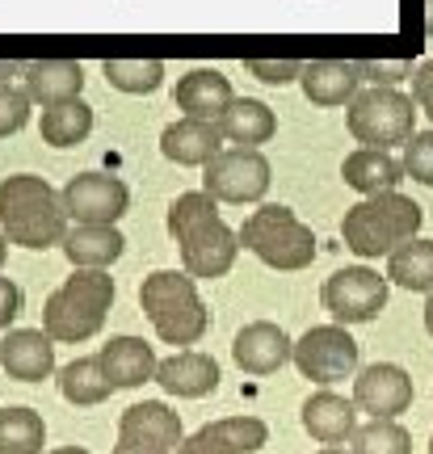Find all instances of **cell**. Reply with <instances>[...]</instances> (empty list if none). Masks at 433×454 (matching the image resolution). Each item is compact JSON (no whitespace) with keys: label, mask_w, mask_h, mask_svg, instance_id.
Segmentation results:
<instances>
[{"label":"cell","mask_w":433,"mask_h":454,"mask_svg":"<svg viewBox=\"0 0 433 454\" xmlns=\"http://www.w3.org/2000/svg\"><path fill=\"white\" fill-rule=\"evenodd\" d=\"M425 333L433 337V294H429V303H425Z\"/></svg>","instance_id":"43"},{"label":"cell","mask_w":433,"mask_h":454,"mask_svg":"<svg viewBox=\"0 0 433 454\" xmlns=\"http://www.w3.org/2000/svg\"><path fill=\"white\" fill-rule=\"evenodd\" d=\"M177 110H185V118H202V122H219L224 110L236 101L232 93V81H227L224 72H215V67H193L185 72L181 81H177Z\"/></svg>","instance_id":"22"},{"label":"cell","mask_w":433,"mask_h":454,"mask_svg":"<svg viewBox=\"0 0 433 454\" xmlns=\"http://www.w3.org/2000/svg\"><path fill=\"white\" fill-rule=\"evenodd\" d=\"M0 366L17 383H43L55 374V340L43 328H9L0 337Z\"/></svg>","instance_id":"15"},{"label":"cell","mask_w":433,"mask_h":454,"mask_svg":"<svg viewBox=\"0 0 433 454\" xmlns=\"http://www.w3.org/2000/svg\"><path fill=\"white\" fill-rule=\"evenodd\" d=\"M43 446H47L43 412L26 404L0 408V454H43Z\"/></svg>","instance_id":"30"},{"label":"cell","mask_w":433,"mask_h":454,"mask_svg":"<svg viewBox=\"0 0 433 454\" xmlns=\"http://www.w3.org/2000/svg\"><path fill=\"white\" fill-rule=\"evenodd\" d=\"M156 383L177 400H202L219 387V362L202 349H177L156 366Z\"/></svg>","instance_id":"19"},{"label":"cell","mask_w":433,"mask_h":454,"mask_svg":"<svg viewBox=\"0 0 433 454\" xmlns=\"http://www.w3.org/2000/svg\"><path fill=\"white\" fill-rule=\"evenodd\" d=\"M341 177L350 190H358L362 198H379V194H396L404 181V160H396L383 147H358L345 156L341 164Z\"/></svg>","instance_id":"24"},{"label":"cell","mask_w":433,"mask_h":454,"mask_svg":"<svg viewBox=\"0 0 433 454\" xmlns=\"http://www.w3.org/2000/svg\"><path fill=\"white\" fill-rule=\"evenodd\" d=\"M30 93L26 89H17V84H0V139H9L17 130L30 122Z\"/></svg>","instance_id":"34"},{"label":"cell","mask_w":433,"mask_h":454,"mask_svg":"<svg viewBox=\"0 0 433 454\" xmlns=\"http://www.w3.org/2000/svg\"><path fill=\"white\" fill-rule=\"evenodd\" d=\"M13 72H21V64H13V59H0V84L9 81Z\"/></svg>","instance_id":"40"},{"label":"cell","mask_w":433,"mask_h":454,"mask_svg":"<svg viewBox=\"0 0 433 454\" xmlns=\"http://www.w3.org/2000/svg\"><path fill=\"white\" fill-rule=\"evenodd\" d=\"M59 198L72 223H118L130 207L127 181L110 173H76L59 190Z\"/></svg>","instance_id":"11"},{"label":"cell","mask_w":433,"mask_h":454,"mask_svg":"<svg viewBox=\"0 0 433 454\" xmlns=\"http://www.w3.org/2000/svg\"><path fill=\"white\" fill-rule=\"evenodd\" d=\"M421 223H425L421 202H413L408 194L396 190V194L353 202L345 219H341V236H345L350 253H358L362 261H374V257H391L400 244L417 240Z\"/></svg>","instance_id":"3"},{"label":"cell","mask_w":433,"mask_h":454,"mask_svg":"<svg viewBox=\"0 0 433 454\" xmlns=\"http://www.w3.org/2000/svg\"><path fill=\"white\" fill-rule=\"evenodd\" d=\"M353 404L366 412L370 421H396L400 412L413 408V374L396 362H374L353 374Z\"/></svg>","instance_id":"12"},{"label":"cell","mask_w":433,"mask_h":454,"mask_svg":"<svg viewBox=\"0 0 433 454\" xmlns=\"http://www.w3.org/2000/svg\"><path fill=\"white\" fill-rule=\"evenodd\" d=\"M240 244L261 265L282 270V274L307 270L316 261V231L282 202H265L248 215L240 227Z\"/></svg>","instance_id":"5"},{"label":"cell","mask_w":433,"mask_h":454,"mask_svg":"<svg viewBox=\"0 0 433 454\" xmlns=\"http://www.w3.org/2000/svg\"><path fill=\"white\" fill-rule=\"evenodd\" d=\"M114 454H161V450H139V446H127V442H118Z\"/></svg>","instance_id":"41"},{"label":"cell","mask_w":433,"mask_h":454,"mask_svg":"<svg viewBox=\"0 0 433 454\" xmlns=\"http://www.w3.org/2000/svg\"><path fill=\"white\" fill-rule=\"evenodd\" d=\"M413 101H417V110H425V114L433 110V59H425V64L413 72Z\"/></svg>","instance_id":"39"},{"label":"cell","mask_w":433,"mask_h":454,"mask_svg":"<svg viewBox=\"0 0 433 454\" xmlns=\"http://www.w3.org/2000/svg\"><path fill=\"white\" fill-rule=\"evenodd\" d=\"M21 303H26V299H21V286H17L13 278L0 274V333L13 328V320L21 316Z\"/></svg>","instance_id":"38"},{"label":"cell","mask_w":433,"mask_h":454,"mask_svg":"<svg viewBox=\"0 0 433 454\" xmlns=\"http://www.w3.org/2000/svg\"><path fill=\"white\" fill-rule=\"evenodd\" d=\"M177 248H181V270L193 278V282H215V278H224L236 257H240V231H232V227L215 215V219H202L198 227L190 231H181L177 236Z\"/></svg>","instance_id":"10"},{"label":"cell","mask_w":433,"mask_h":454,"mask_svg":"<svg viewBox=\"0 0 433 454\" xmlns=\"http://www.w3.org/2000/svg\"><path fill=\"white\" fill-rule=\"evenodd\" d=\"M248 72L257 76V81L265 84H290V81H299V72H303V64L299 59H248Z\"/></svg>","instance_id":"37"},{"label":"cell","mask_w":433,"mask_h":454,"mask_svg":"<svg viewBox=\"0 0 433 454\" xmlns=\"http://www.w3.org/2000/svg\"><path fill=\"white\" fill-rule=\"evenodd\" d=\"M299 421H303V429L320 442V446H345V442L358 434V404L324 387L303 400Z\"/></svg>","instance_id":"21"},{"label":"cell","mask_w":433,"mask_h":454,"mask_svg":"<svg viewBox=\"0 0 433 454\" xmlns=\"http://www.w3.org/2000/svg\"><path fill=\"white\" fill-rule=\"evenodd\" d=\"M21 76H26V93H30L34 106H64V101H76L84 89V67L76 59H30L21 64Z\"/></svg>","instance_id":"20"},{"label":"cell","mask_w":433,"mask_h":454,"mask_svg":"<svg viewBox=\"0 0 433 454\" xmlns=\"http://www.w3.org/2000/svg\"><path fill=\"white\" fill-rule=\"evenodd\" d=\"M164 160L181 164V168H207L219 152H224V135L219 122H202V118H177L161 135Z\"/></svg>","instance_id":"17"},{"label":"cell","mask_w":433,"mask_h":454,"mask_svg":"<svg viewBox=\"0 0 433 454\" xmlns=\"http://www.w3.org/2000/svg\"><path fill=\"white\" fill-rule=\"evenodd\" d=\"M425 34L433 38V0H425Z\"/></svg>","instance_id":"42"},{"label":"cell","mask_w":433,"mask_h":454,"mask_svg":"<svg viewBox=\"0 0 433 454\" xmlns=\"http://www.w3.org/2000/svg\"><path fill=\"white\" fill-rule=\"evenodd\" d=\"M404 173L433 190V127L417 130V135L404 144Z\"/></svg>","instance_id":"35"},{"label":"cell","mask_w":433,"mask_h":454,"mask_svg":"<svg viewBox=\"0 0 433 454\" xmlns=\"http://www.w3.org/2000/svg\"><path fill=\"white\" fill-rule=\"evenodd\" d=\"M64 253L72 270H110L127 253V236L114 223H72L64 236Z\"/></svg>","instance_id":"25"},{"label":"cell","mask_w":433,"mask_h":454,"mask_svg":"<svg viewBox=\"0 0 433 454\" xmlns=\"http://www.w3.org/2000/svg\"><path fill=\"white\" fill-rule=\"evenodd\" d=\"M219 215V202L207 194V190H190V194L173 198V207H169V236H181V231H190L198 227L202 219H215Z\"/></svg>","instance_id":"33"},{"label":"cell","mask_w":433,"mask_h":454,"mask_svg":"<svg viewBox=\"0 0 433 454\" xmlns=\"http://www.w3.org/2000/svg\"><path fill=\"white\" fill-rule=\"evenodd\" d=\"M67 219L64 198L59 190H51L47 177H34V173H17V177L0 181V231L4 240L17 248H55L64 244Z\"/></svg>","instance_id":"1"},{"label":"cell","mask_w":433,"mask_h":454,"mask_svg":"<svg viewBox=\"0 0 433 454\" xmlns=\"http://www.w3.org/2000/svg\"><path fill=\"white\" fill-rule=\"evenodd\" d=\"M139 308L152 320L156 337L164 345H181L190 349L207 337L210 328V311L198 294V282H193L185 270H156V274L144 278L139 286Z\"/></svg>","instance_id":"4"},{"label":"cell","mask_w":433,"mask_h":454,"mask_svg":"<svg viewBox=\"0 0 433 454\" xmlns=\"http://www.w3.org/2000/svg\"><path fill=\"white\" fill-rule=\"evenodd\" d=\"M101 366L110 374L114 391H130V387H144L156 379V366H161V357L156 349L147 345L144 337H110L101 345Z\"/></svg>","instance_id":"23"},{"label":"cell","mask_w":433,"mask_h":454,"mask_svg":"<svg viewBox=\"0 0 433 454\" xmlns=\"http://www.w3.org/2000/svg\"><path fill=\"white\" fill-rule=\"evenodd\" d=\"M316 454H350L345 446H324V450H316Z\"/></svg>","instance_id":"46"},{"label":"cell","mask_w":433,"mask_h":454,"mask_svg":"<svg viewBox=\"0 0 433 454\" xmlns=\"http://www.w3.org/2000/svg\"><path fill=\"white\" fill-rule=\"evenodd\" d=\"M118 442L127 446H139V450H161L173 454L181 450L185 442V429H181V417L164 400H144V404H130L118 421Z\"/></svg>","instance_id":"13"},{"label":"cell","mask_w":433,"mask_h":454,"mask_svg":"<svg viewBox=\"0 0 433 454\" xmlns=\"http://www.w3.org/2000/svg\"><path fill=\"white\" fill-rule=\"evenodd\" d=\"M429 122H433V110H429Z\"/></svg>","instance_id":"48"},{"label":"cell","mask_w":433,"mask_h":454,"mask_svg":"<svg viewBox=\"0 0 433 454\" xmlns=\"http://www.w3.org/2000/svg\"><path fill=\"white\" fill-rule=\"evenodd\" d=\"M47 454H89L84 446H59V450H47Z\"/></svg>","instance_id":"44"},{"label":"cell","mask_w":433,"mask_h":454,"mask_svg":"<svg viewBox=\"0 0 433 454\" xmlns=\"http://www.w3.org/2000/svg\"><path fill=\"white\" fill-rule=\"evenodd\" d=\"M38 130H43V144L51 147H76L89 139V130H93V106L89 101H64V106H51V110H43V122H38Z\"/></svg>","instance_id":"29"},{"label":"cell","mask_w":433,"mask_h":454,"mask_svg":"<svg viewBox=\"0 0 433 454\" xmlns=\"http://www.w3.org/2000/svg\"><path fill=\"white\" fill-rule=\"evenodd\" d=\"M101 76L118 93H156L164 84V64L161 59H106Z\"/></svg>","instance_id":"31"},{"label":"cell","mask_w":433,"mask_h":454,"mask_svg":"<svg viewBox=\"0 0 433 454\" xmlns=\"http://www.w3.org/2000/svg\"><path fill=\"white\" fill-rule=\"evenodd\" d=\"M273 130H278V118H273V110L265 106V101H257V98H236L224 110V118H219V135H224L227 144H236V147L270 144Z\"/></svg>","instance_id":"26"},{"label":"cell","mask_w":433,"mask_h":454,"mask_svg":"<svg viewBox=\"0 0 433 454\" xmlns=\"http://www.w3.org/2000/svg\"><path fill=\"white\" fill-rule=\"evenodd\" d=\"M232 357H236V366L244 374H273L295 357V340L287 337V328L273 325V320H253V325H244L236 333Z\"/></svg>","instance_id":"14"},{"label":"cell","mask_w":433,"mask_h":454,"mask_svg":"<svg viewBox=\"0 0 433 454\" xmlns=\"http://www.w3.org/2000/svg\"><path fill=\"white\" fill-rule=\"evenodd\" d=\"M429 454H433V438H429Z\"/></svg>","instance_id":"47"},{"label":"cell","mask_w":433,"mask_h":454,"mask_svg":"<svg viewBox=\"0 0 433 454\" xmlns=\"http://www.w3.org/2000/svg\"><path fill=\"white\" fill-rule=\"evenodd\" d=\"M387 291H391L387 274L370 270V265H345V270H337V274L324 282L320 303L333 316V325H341V328L370 325L387 308Z\"/></svg>","instance_id":"7"},{"label":"cell","mask_w":433,"mask_h":454,"mask_svg":"<svg viewBox=\"0 0 433 454\" xmlns=\"http://www.w3.org/2000/svg\"><path fill=\"white\" fill-rule=\"evenodd\" d=\"M265 442H270V425L261 417H224L190 434L177 454H253Z\"/></svg>","instance_id":"16"},{"label":"cell","mask_w":433,"mask_h":454,"mask_svg":"<svg viewBox=\"0 0 433 454\" xmlns=\"http://www.w3.org/2000/svg\"><path fill=\"white\" fill-rule=\"evenodd\" d=\"M362 64V81L374 89H396V81L413 76V59H358Z\"/></svg>","instance_id":"36"},{"label":"cell","mask_w":433,"mask_h":454,"mask_svg":"<svg viewBox=\"0 0 433 454\" xmlns=\"http://www.w3.org/2000/svg\"><path fill=\"white\" fill-rule=\"evenodd\" d=\"M387 282L404 291L433 294V240H408L387 257Z\"/></svg>","instance_id":"28"},{"label":"cell","mask_w":433,"mask_h":454,"mask_svg":"<svg viewBox=\"0 0 433 454\" xmlns=\"http://www.w3.org/2000/svg\"><path fill=\"white\" fill-rule=\"evenodd\" d=\"M270 160L257 147H224L215 160L202 168V190L215 202L227 207H244V202H261L270 194Z\"/></svg>","instance_id":"8"},{"label":"cell","mask_w":433,"mask_h":454,"mask_svg":"<svg viewBox=\"0 0 433 454\" xmlns=\"http://www.w3.org/2000/svg\"><path fill=\"white\" fill-rule=\"evenodd\" d=\"M350 454H413V434L400 421H366L350 438Z\"/></svg>","instance_id":"32"},{"label":"cell","mask_w":433,"mask_h":454,"mask_svg":"<svg viewBox=\"0 0 433 454\" xmlns=\"http://www.w3.org/2000/svg\"><path fill=\"white\" fill-rule=\"evenodd\" d=\"M114 286L110 270H72L59 291L47 294L43 303V333L55 345H81L106 328V316L114 308Z\"/></svg>","instance_id":"2"},{"label":"cell","mask_w":433,"mask_h":454,"mask_svg":"<svg viewBox=\"0 0 433 454\" xmlns=\"http://www.w3.org/2000/svg\"><path fill=\"white\" fill-rule=\"evenodd\" d=\"M303 379L320 383V387H333L341 379L358 374V340L350 337V328L341 325H320L307 328L303 337L295 340V357H290Z\"/></svg>","instance_id":"9"},{"label":"cell","mask_w":433,"mask_h":454,"mask_svg":"<svg viewBox=\"0 0 433 454\" xmlns=\"http://www.w3.org/2000/svg\"><path fill=\"white\" fill-rule=\"evenodd\" d=\"M345 127L358 144L391 152V147L408 144L417 135V101L400 89H374L370 84L345 106Z\"/></svg>","instance_id":"6"},{"label":"cell","mask_w":433,"mask_h":454,"mask_svg":"<svg viewBox=\"0 0 433 454\" xmlns=\"http://www.w3.org/2000/svg\"><path fill=\"white\" fill-rule=\"evenodd\" d=\"M59 395H64L67 404L76 408H93V404H106L114 395V383L106 366H101V357H76V362H67L64 371H59Z\"/></svg>","instance_id":"27"},{"label":"cell","mask_w":433,"mask_h":454,"mask_svg":"<svg viewBox=\"0 0 433 454\" xmlns=\"http://www.w3.org/2000/svg\"><path fill=\"white\" fill-rule=\"evenodd\" d=\"M299 84L311 106H350L362 93V64L358 59H307Z\"/></svg>","instance_id":"18"},{"label":"cell","mask_w":433,"mask_h":454,"mask_svg":"<svg viewBox=\"0 0 433 454\" xmlns=\"http://www.w3.org/2000/svg\"><path fill=\"white\" fill-rule=\"evenodd\" d=\"M4 257H9V240H4V231H0V265H4Z\"/></svg>","instance_id":"45"}]
</instances>
